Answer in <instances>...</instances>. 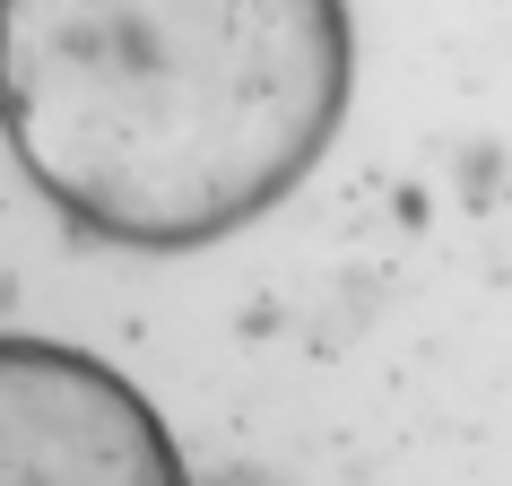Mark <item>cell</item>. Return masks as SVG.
Listing matches in <instances>:
<instances>
[{
	"instance_id": "6da1fadb",
	"label": "cell",
	"mask_w": 512,
	"mask_h": 486,
	"mask_svg": "<svg viewBox=\"0 0 512 486\" xmlns=\"http://www.w3.org/2000/svg\"><path fill=\"white\" fill-rule=\"evenodd\" d=\"M348 0H0V131L79 235L200 252L348 122Z\"/></svg>"
},
{
	"instance_id": "7a4b0ae2",
	"label": "cell",
	"mask_w": 512,
	"mask_h": 486,
	"mask_svg": "<svg viewBox=\"0 0 512 486\" xmlns=\"http://www.w3.org/2000/svg\"><path fill=\"white\" fill-rule=\"evenodd\" d=\"M0 486H183L139 382L61 339H0Z\"/></svg>"
}]
</instances>
